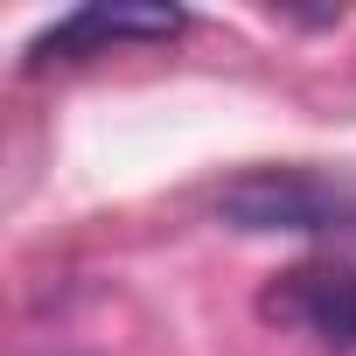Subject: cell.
I'll return each instance as SVG.
<instances>
[{"instance_id":"3","label":"cell","mask_w":356,"mask_h":356,"mask_svg":"<svg viewBox=\"0 0 356 356\" xmlns=\"http://www.w3.org/2000/svg\"><path fill=\"white\" fill-rule=\"evenodd\" d=\"M189 29L182 8H77L63 15L49 35H35L29 63L49 70V63H91V56H112V49H147V42H175Z\"/></svg>"},{"instance_id":"1","label":"cell","mask_w":356,"mask_h":356,"mask_svg":"<svg viewBox=\"0 0 356 356\" xmlns=\"http://www.w3.org/2000/svg\"><path fill=\"white\" fill-rule=\"evenodd\" d=\"M231 231H293V238H356V175L342 168H245L217 189Z\"/></svg>"},{"instance_id":"2","label":"cell","mask_w":356,"mask_h":356,"mask_svg":"<svg viewBox=\"0 0 356 356\" xmlns=\"http://www.w3.org/2000/svg\"><path fill=\"white\" fill-rule=\"evenodd\" d=\"M259 314L286 335H307L328 356L356 349V259H300L266 280Z\"/></svg>"}]
</instances>
